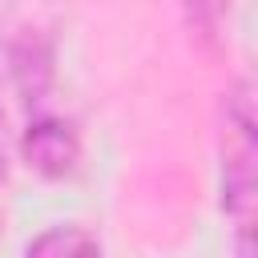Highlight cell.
I'll return each instance as SVG.
<instances>
[{
    "mask_svg": "<svg viewBox=\"0 0 258 258\" xmlns=\"http://www.w3.org/2000/svg\"><path fill=\"white\" fill-rule=\"evenodd\" d=\"M222 210L234 218L242 250H250L258 210V141L250 85H234L222 109Z\"/></svg>",
    "mask_w": 258,
    "mask_h": 258,
    "instance_id": "cell-1",
    "label": "cell"
},
{
    "mask_svg": "<svg viewBox=\"0 0 258 258\" xmlns=\"http://www.w3.org/2000/svg\"><path fill=\"white\" fill-rule=\"evenodd\" d=\"M48 89V56L24 40H0V181L8 177L20 129Z\"/></svg>",
    "mask_w": 258,
    "mask_h": 258,
    "instance_id": "cell-2",
    "label": "cell"
},
{
    "mask_svg": "<svg viewBox=\"0 0 258 258\" xmlns=\"http://www.w3.org/2000/svg\"><path fill=\"white\" fill-rule=\"evenodd\" d=\"M16 149L24 153V161L44 173V177H69L81 161V137L69 121L48 117V113H32L28 125L20 129Z\"/></svg>",
    "mask_w": 258,
    "mask_h": 258,
    "instance_id": "cell-3",
    "label": "cell"
},
{
    "mask_svg": "<svg viewBox=\"0 0 258 258\" xmlns=\"http://www.w3.org/2000/svg\"><path fill=\"white\" fill-rule=\"evenodd\" d=\"M93 250H101V242L93 234H85L81 226H64V230L56 226L28 242V254H93Z\"/></svg>",
    "mask_w": 258,
    "mask_h": 258,
    "instance_id": "cell-4",
    "label": "cell"
},
{
    "mask_svg": "<svg viewBox=\"0 0 258 258\" xmlns=\"http://www.w3.org/2000/svg\"><path fill=\"white\" fill-rule=\"evenodd\" d=\"M181 4H185L189 24H194L202 36H214V32H218V20H222V0H181Z\"/></svg>",
    "mask_w": 258,
    "mask_h": 258,
    "instance_id": "cell-5",
    "label": "cell"
}]
</instances>
